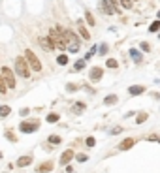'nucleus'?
Returning <instances> with one entry per match:
<instances>
[{
  "label": "nucleus",
  "instance_id": "nucleus-2",
  "mask_svg": "<svg viewBox=\"0 0 160 173\" xmlns=\"http://www.w3.org/2000/svg\"><path fill=\"white\" fill-rule=\"evenodd\" d=\"M49 38H51V41L55 43V47H59V49H64V47H66V40H64L62 32H60L59 28H51Z\"/></svg>",
  "mask_w": 160,
  "mask_h": 173
},
{
  "label": "nucleus",
  "instance_id": "nucleus-1",
  "mask_svg": "<svg viewBox=\"0 0 160 173\" xmlns=\"http://www.w3.org/2000/svg\"><path fill=\"white\" fill-rule=\"evenodd\" d=\"M15 72L25 79L30 77V66H28V62H27L25 57H17V59H15Z\"/></svg>",
  "mask_w": 160,
  "mask_h": 173
},
{
  "label": "nucleus",
  "instance_id": "nucleus-32",
  "mask_svg": "<svg viewBox=\"0 0 160 173\" xmlns=\"http://www.w3.org/2000/svg\"><path fill=\"white\" fill-rule=\"evenodd\" d=\"M89 156L87 154H77V162H87Z\"/></svg>",
  "mask_w": 160,
  "mask_h": 173
},
{
  "label": "nucleus",
  "instance_id": "nucleus-8",
  "mask_svg": "<svg viewBox=\"0 0 160 173\" xmlns=\"http://www.w3.org/2000/svg\"><path fill=\"white\" fill-rule=\"evenodd\" d=\"M53 168H55V164L49 160V162H43V164L38 166V168H36V173H49Z\"/></svg>",
  "mask_w": 160,
  "mask_h": 173
},
{
  "label": "nucleus",
  "instance_id": "nucleus-5",
  "mask_svg": "<svg viewBox=\"0 0 160 173\" xmlns=\"http://www.w3.org/2000/svg\"><path fill=\"white\" fill-rule=\"evenodd\" d=\"M2 77H4V81L8 83V88H15V75H13V72L9 68H2V73H0Z\"/></svg>",
  "mask_w": 160,
  "mask_h": 173
},
{
  "label": "nucleus",
  "instance_id": "nucleus-9",
  "mask_svg": "<svg viewBox=\"0 0 160 173\" xmlns=\"http://www.w3.org/2000/svg\"><path fill=\"white\" fill-rule=\"evenodd\" d=\"M89 75H91L92 81H100L102 75H104V70L98 68V66H94V68H91V73H89Z\"/></svg>",
  "mask_w": 160,
  "mask_h": 173
},
{
  "label": "nucleus",
  "instance_id": "nucleus-24",
  "mask_svg": "<svg viewBox=\"0 0 160 173\" xmlns=\"http://www.w3.org/2000/svg\"><path fill=\"white\" fill-rule=\"evenodd\" d=\"M57 62H59L60 66H66V64H68V55H59Z\"/></svg>",
  "mask_w": 160,
  "mask_h": 173
},
{
  "label": "nucleus",
  "instance_id": "nucleus-23",
  "mask_svg": "<svg viewBox=\"0 0 160 173\" xmlns=\"http://www.w3.org/2000/svg\"><path fill=\"white\" fill-rule=\"evenodd\" d=\"M149 30H151V32H158V30H160V19H156L155 23H151Z\"/></svg>",
  "mask_w": 160,
  "mask_h": 173
},
{
  "label": "nucleus",
  "instance_id": "nucleus-3",
  "mask_svg": "<svg viewBox=\"0 0 160 173\" xmlns=\"http://www.w3.org/2000/svg\"><path fill=\"white\" fill-rule=\"evenodd\" d=\"M25 59H27V62H28V66H30L34 72H40L41 70V62H40V59H38L34 53H32L30 49H27L25 51Z\"/></svg>",
  "mask_w": 160,
  "mask_h": 173
},
{
  "label": "nucleus",
  "instance_id": "nucleus-15",
  "mask_svg": "<svg viewBox=\"0 0 160 173\" xmlns=\"http://www.w3.org/2000/svg\"><path fill=\"white\" fill-rule=\"evenodd\" d=\"M117 94H109V96H105V100H104V104L105 105H113V104H117Z\"/></svg>",
  "mask_w": 160,
  "mask_h": 173
},
{
  "label": "nucleus",
  "instance_id": "nucleus-14",
  "mask_svg": "<svg viewBox=\"0 0 160 173\" xmlns=\"http://www.w3.org/2000/svg\"><path fill=\"white\" fill-rule=\"evenodd\" d=\"M79 34H81V38L83 40H91V34H89V30L85 27H83V23L79 21Z\"/></svg>",
  "mask_w": 160,
  "mask_h": 173
},
{
  "label": "nucleus",
  "instance_id": "nucleus-26",
  "mask_svg": "<svg viewBox=\"0 0 160 173\" xmlns=\"http://www.w3.org/2000/svg\"><path fill=\"white\" fill-rule=\"evenodd\" d=\"M121 4H123V8H124V9H132L134 0H121Z\"/></svg>",
  "mask_w": 160,
  "mask_h": 173
},
{
  "label": "nucleus",
  "instance_id": "nucleus-10",
  "mask_svg": "<svg viewBox=\"0 0 160 173\" xmlns=\"http://www.w3.org/2000/svg\"><path fill=\"white\" fill-rule=\"evenodd\" d=\"M136 145V139H132V137H126V139H123L119 145V150H128V149H132V147Z\"/></svg>",
  "mask_w": 160,
  "mask_h": 173
},
{
  "label": "nucleus",
  "instance_id": "nucleus-27",
  "mask_svg": "<svg viewBox=\"0 0 160 173\" xmlns=\"http://www.w3.org/2000/svg\"><path fill=\"white\" fill-rule=\"evenodd\" d=\"M60 141H62V139H60L59 136H49V143H51V145H59Z\"/></svg>",
  "mask_w": 160,
  "mask_h": 173
},
{
  "label": "nucleus",
  "instance_id": "nucleus-40",
  "mask_svg": "<svg viewBox=\"0 0 160 173\" xmlns=\"http://www.w3.org/2000/svg\"><path fill=\"white\" fill-rule=\"evenodd\" d=\"M0 158H2V152H0Z\"/></svg>",
  "mask_w": 160,
  "mask_h": 173
},
{
  "label": "nucleus",
  "instance_id": "nucleus-31",
  "mask_svg": "<svg viewBox=\"0 0 160 173\" xmlns=\"http://www.w3.org/2000/svg\"><path fill=\"white\" fill-rule=\"evenodd\" d=\"M85 143H87V147H94L96 145V139H94V137H87V141H85Z\"/></svg>",
  "mask_w": 160,
  "mask_h": 173
},
{
  "label": "nucleus",
  "instance_id": "nucleus-22",
  "mask_svg": "<svg viewBox=\"0 0 160 173\" xmlns=\"http://www.w3.org/2000/svg\"><path fill=\"white\" fill-rule=\"evenodd\" d=\"M105 66H107V68H119V62H117V60L115 59H107V62H105Z\"/></svg>",
  "mask_w": 160,
  "mask_h": 173
},
{
  "label": "nucleus",
  "instance_id": "nucleus-30",
  "mask_svg": "<svg viewBox=\"0 0 160 173\" xmlns=\"http://www.w3.org/2000/svg\"><path fill=\"white\" fill-rule=\"evenodd\" d=\"M77 49H79V41H73V43H70V53H75Z\"/></svg>",
  "mask_w": 160,
  "mask_h": 173
},
{
  "label": "nucleus",
  "instance_id": "nucleus-17",
  "mask_svg": "<svg viewBox=\"0 0 160 173\" xmlns=\"http://www.w3.org/2000/svg\"><path fill=\"white\" fill-rule=\"evenodd\" d=\"M85 64H87V60H85V59L77 60V62L73 64V72H79V70H83V68H85Z\"/></svg>",
  "mask_w": 160,
  "mask_h": 173
},
{
  "label": "nucleus",
  "instance_id": "nucleus-29",
  "mask_svg": "<svg viewBox=\"0 0 160 173\" xmlns=\"http://www.w3.org/2000/svg\"><path fill=\"white\" fill-rule=\"evenodd\" d=\"M57 120H59V115H57V113L47 115V122H57Z\"/></svg>",
  "mask_w": 160,
  "mask_h": 173
},
{
  "label": "nucleus",
  "instance_id": "nucleus-18",
  "mask_svg": "<svg viewBox=\"0 0 160 173\" xmlns=\"http://www.w3.org/2000/svg\"><path fill=\"white\" fill-rule=\"evenodd\" d=\"M130 57H132L136 62H141V53H139L137 49H130Z\"/></svg>",
  "mask_w": 160,
  "mask_h": 173
},
{
  "label": "nucleus",
  "instance_id": "nucleus-19",
  "mask_svg": "<svg viewBox=\"0 0 160 173\" xmlns=\"http://www.w3.org/2000/svg\"><path fill=\"white\" fill-rule=\"evenodd\" d=\"M83 109H85V104H83V102H77V104L73 105V113H75V115H79Z\"/></svg>",
  "mask_w": 160,
  "mask_h": 173
},
{
  "label": "nucleus",
  "instance_id": "nucleus-4",
  "mask_svg": "<svg viewBox=\"0 0 160 173\" xmlns=\"http://www.w3.org/2000/svg\"><path fill=\"white\" fill-rule=\"evenodd\" d=\"M19 130L23 134H32V132H36V130H40V122L38 120H23L21 126H19Z\"/></svg>",
  "mask_w": 160,
  "mask_h": 173
},
{
  "label": "nucleus",
  "instance_id": "nucleus-34",
  "mask_svg": "<svg viewBox=\"0 0 160 173\" xmlns=\"http://www.w3.org/2000/svg\"><path fill=\"white\" fill-rule=\"evenodd\" d=\"M121 132H123V128H121V126H115L113 130H111V134H113V136H115V134H121Z\"/></svg>",
  "mask_w": 160,
  "mask_h": 173
},
{
  "label": "nucleus",
  "instance_id": "nucleus-37",
  "mask_svg": "<svg viewBox=\"0 0 160 173\" xmlns=\"http://www.w3.org/2000/svg\"><path fill=\"white\" fill-rule=\"evenodd\" d=\"M149 139H151V141H158L160 143V136H149Z\"/></svg>",
  "mask_w": 160,
  "mask_h": 173
},
{
  "label": "nucleus",
  "instance_id": "nucleus-25",
  "mask_svg": "<svg viewBox=\"0 0 160 173\" xmlns=\"http://www.w3.org/2000/svg\"><path fill=\"white\" fill-rule=\"evenodd\" d=\"M85 19H87L89 25H94V17H92V13L89 11V9H85Z\"/></svg>",
  "mask_w": 160,
  "mask_h": 173
},
{
  "label": "nucleus",
  "instance_id": "nucleus-16",
  "mask_svg": "<svg viewBox=\"0 0 160 173\" xmlns=\"http://www.w3.org/2000/svg\"><path fill=\"white\" fill-rule=\"evenodd\" d=\"M9 113H11V107H9V105H0V117L2 118L8 117Z\"/></svg>",
  "mask_w": 160,
  "mask_h": 173
},
{
  "label": "nucleus",
  "instance_id": "nucleus-35",
  "mask_svg": "<svg viewBox=\"0 0 160 173\" xmlns=\"http://www.w3.org/2000/svg\"><path fill=\"white\" fill-rule=\"evenodd\" d=\"M94 51H96V49H94V47H92V49H91V51H89L87 55H85V60H89V59H91V57H92V55H94Z\"/></svg>",
  "mask_w": 160,
  "mask_h": 173
},
{
  "label": "nucleus",
  "instance_id": "nucleus-7",
  "mask_svg": "<svg viewBox=\"0 0 160 173\" xmlns=\"http://www.w3.org/2000/svg\"><path fill=\"white\" fill-rule=\"evenodd\" d=\"M73 156H75V154H73V150H72V149H68V150H64V152H62V156H60L59 162H60L62 166H68V164H70V160H72Z\"/></svg>",
  "mask_w": 160,
  "mask_h": 173
},
{
  "label": "nucleus",
  "instance_id": "nucleus-28",
  "mask_svg": "<svg viewBox=\"0 0 160 173\" xmlns=\"http://www.w3.org/2000/svg\"><path fill=\"white\" fill-rule=\"evenodd\" d=\"M4 136H6V137H8L9 141H17V137H15V134H13V132H11V130H6V134H4Z\"/></svg>",
  "mask_w": 160,
  "mask_h": 173
},
{
  "label": "nucleus",
  "instance_id": "nucleus-11",
  "mask_svg": "<svg viewBox=\"0 0 160 173\" xmlns=\"http://www.w3.org/2000/svg\"><path fill=\"white\" fill-rule=\"evenodd\" d=\"M40 45L43 47V49H47V51H53V49H55V43L51 41L49 36H47V38H40Z\"/></svg>",
  "mask_w": 160,
  "mask_h": 173
},
{
  "label": "nucleus",
  "instance_id": "nucleus-21",
  "mask_svg": "<svg viewBox=\"0 0 160 173\" xmlns=\"http://www.w3.org/2000/svg\"><path fill=\"white\" fill-rule=\"evenodd\" d=\"M0 92H2V94H6V92H8V83L4 81V77H2V75H0Z\"/></svg>",
  "mask_w": 160,
  "mask_h": 173
},
{
  "label": "nucleus",
  "instance_id": "nucleus-12",
  "mask_svg": "<svg viewBox=\"0 0 160 173\" xmlns=\"http://www.w3.org/2000/svg\"><path fill=\"white\" fill-rule=\"evenodd\" d=\"M141 92H145V86L143 85H134L128 88V94L130 96H137V94H141Z\"/></svg>",
  "mask_w": 160,
  "mask_h": 173
},
{
  "label": "nucleus",
  "instance_id": "nucleus-38",
  "mask_svg": "<svg viewBox=\"0 0 160 173\" xmlns=\"http://www.w3.org/2000/svg\"><path fill=\"white\" fill-rule=\"evenodd\" d=\"M66 88H68V90H72V92H73V90H77V86H75V85H68Z\"/></svg>",
  "mask_w": 160,
  "mask_h": 173
},
{
  "label": "nucleus",
  "instance_id": "nucleus-6",
  "mask_svg": "<svg viewBox=\"0 0 160 173\" xmlns=\"http://www.w3.org/2000/svg\"><path fill=\"white\" fill-rule=\"evenodd\" d=\"M102 8H104V11L107 15H111L117 11V2L115 0H102Z\"/></svg>",
  "mask_w": 160,
  "mask_h": 173
},
{
  "label": "nucleus",
  "instance_id": "nucleus-39",
  "mask_svg": "<svg viewBox=\"0 0 160 173\" xmlns=\"http://www.w3.org/2000/svg\"><path fill=\"white\" fill-rule=\"evenodd\" d=\"M158 19H160V11H158Z\"/></svg>",
  "mask_w": 160,
  "mask_h": 173
},
{
  "label": "nucleus",
  "instance_id": "nucleus-13",
  "mask_svg": "<svg viewBox=\"0 0 160 173\" xmlns=\"http://www.w3.org/2000/svg\"><path fill=\"white\" fill-rule=\"evenodd\" d=\"M32 164V156H21L17 160V166L19 168H25V166H30Z\"/></svg>",
  "mask_w": 160,
  "mask_h": 173
},
{
  "label": "nucleus",
  "instance_id": "nucleus-33",
  "mask_svg": "<svg viewBox=\"0 0 160 173\" xmlns=\"http://www.w3.org/2000/svg\"><path fill=\"white\" fill-rule=\"evenodd\" d=\"M105 53H107V45L102 43V45H100V55H105Z\"/></svg>",
  "mask_w": 160,
  "mask_h": 173
},
{
  "label": "nucleus",
  "instance_id": "nucleus-36",
  "mask_svg": "<svg viewBox=\"0 0 160 173\" xmlns=\"http://www.w3.org/2000/svg\"><path fill=\"white\" fill-rule=\"evenodd\" d=\"M141 49H143V51H149L151 47H149V43H147V41H143V43H141Z\"/></svg>",
  "mask_w": 160,
  "mask_h": 173
},
{
  "label": "nucleus",
  "instance_id": "nucleus-20",
  "mask_svg": "<svg viewBox=\"0 0 160 173\" xmlns=\"http://www.w3.org/2000/svg\"><path fill=\"white\" fill-rule=\"evenodd\" d=\"M147 118H149V115H147V113H139V115L136 117V122H137V124H143Z\"/></svg>",
  "mask_w": 160,
  "mask_h": 173
}]
</instances>
